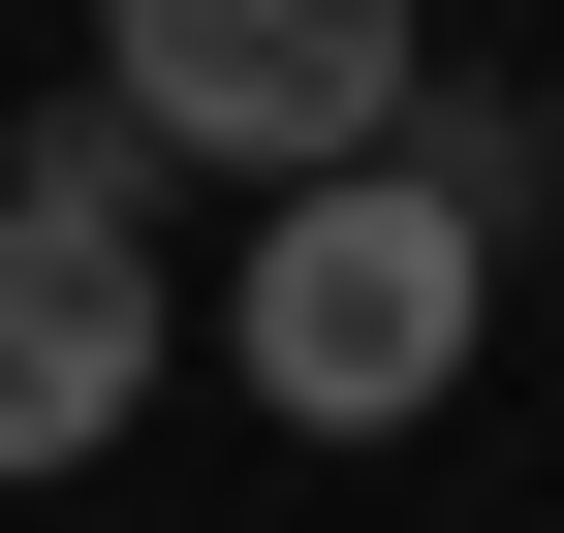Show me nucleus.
<instances>
[{
    "mask_svg": "<svg viewBox=\"0 0 564 533\" xmlns=\"http://www.w3.org/2000/svg\"><path fill=\"white\" fill-rule=\"evenodd\" d=\"M470 314H502V220L408 188V157H314L282 251H251V409H282V439H408V409L470 377Z\"/></svg>",
    "mask_w": 564,
    "mask_h": 533,
    "instance_id": "1",
    "label": "nucleus"
},
{
    "mask_svg": "<svg viewBox=\"0 0 564 533\" xmlns=\"http://www.w3.org/2000/svg\"><path fill=\"white\" fill-rule=\"evenodd\" d=\"M408 32H440V0H95V95L158 126V157L314 188V157H377V126H408Z\"/></svg>",
    "mask_w": 564,
    "mask_h": 533,
    "instance_id": "2",
    "label": "nucleus"
},
{
    "mask_svg": "<svg viewBox=\"0 0 564 533\" xmlns=\"http://www.w3.org/2000/svg\"><path fill=\"white\" fill-rule=\"evenodd\" d=\"M126 409H158V283L0 220V471H126Z\"/></svg>",
    "mask_w": 564,
    "mask_h": 533,
    "instance_id": "3",
    "label": "nucleus"
},
{
    "mask_svg": "<svg viewBox=\"0 0 564 533\" xmlns=\"http://www.w3.org/2000/svg\"><path fill=\"white\" fill-rule=\"evenodd\" d=\"M377 157H408V188H470V220H533V188H564V126H533V95H408Z\"/></svg>",
    "mask_w": 564,
    "mask_h": 533,
    "instance_id": "4",
    "label": "nucleus"
},
{
    "mask_svg": "<svg viewBox=\"0 0 564 533\" xmlns=\"http://www.w3.org/2000/svg\"><path fill=\"white\" fill-rule=\"evenodd\" d=\"M126 157H158V126H126V95H63L32 157H0V220H63V251H126Z\"/></svg>",
    "mask_w": 564,
    "mask_h": 533,
    "instance_id": "5",
    "label": "nucleus"
}]
</instances>
